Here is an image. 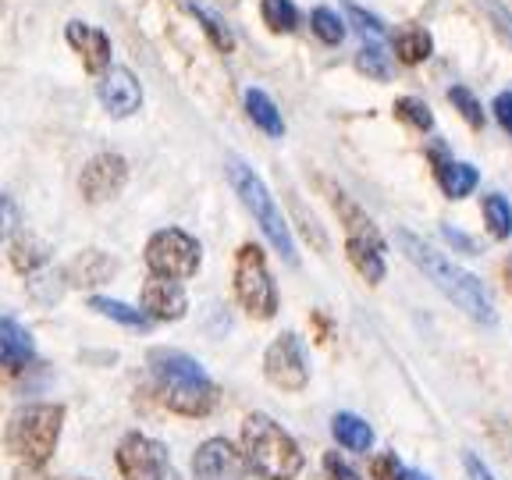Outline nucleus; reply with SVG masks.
<instances>
[{
    "label": "nucleus",
    "mask_w": 512,
    "mask_h": 480,
    "mask_svg": "<svg viewBox=\"0 0 512 480\" xmlns=\"http://www.w3.org/2000/svg\"><path fill=\"white\" fill-rule=\"evenodd\" d=\"M345 8H349L352 25H356V32H360L363 40H367V47H384V25L377 22V18H370L367 11L356 8L352 0H345Z\"/></svg>",
    "instance_id": "obj_29"
},
{
    "label": "nucleus",
    "mask_w": 512,
    "mask_h": 480,
    "mask_svg": "<svg viewBox=\"0 0 512 480\" xmlns=\"http://www.w3.org/2000/svg\"><path fill=\"white\" fill-rule=\"evenodd\" d=\"M402 480H431V477H424V473H420V470H409V473H406V477H402Z\"/></svg>",
    "instance_id": "obj_39"
},
{
    "label": "nucleus",
    "mask_w": 512,
    "mask_h": 480,
    "mask_svg": "<svg viewBox=\"0 0 512 480\" xmlns=\"http://www.w3.org/2000/svg\"><path fill=\"white\" fill-rule=\"evenodd\" d=\"M118 274V260L111 253H100V249H86L72 260V264L64 267V278L68 285H79V288H93V285H104Z\"/></svg>",
    "instance_id": "obj_17"
},
{
    "label": "nucleus",
    "mask_w": 512,
    "mask_h": 480,
    "mask_svg": "<svg viewBox=\"0 0 512 480\" xmlns=\"http://www.w3.org/2000/svg\"><path fill=\"white\" fill-rule=\"evenodd\" d=\"M32 360H36L32 335L11 317H0V370H4V374H18V370H25Z\"/></svg>",
    "instance_id": "obj_16"
},
{
    "label": "nucleus",
    "mask_w": 512,
    "mask_h": 480,
    "mask_svg": "<svg viewBox=\"0 0 512 480\" xmlns=\"http://www.w3.org/2000/svg\"><path fill=\"white\" fill-rule=\"evenodd\" d=\"M189 11L203 22V29H207V36L214 40V47H217V50H224V54H232L235 40H232V32H228V25L221 22V15H210V11H207V8H200V4H192Z\"/></svg>",
    "instance_id": "obj_28"
},
{
    "label": "nucleus",
    "mask_w": 512,
    "mask_h": 480,
    "mask_svg": "<svg viewBox=\"0 0 512 480\" xmlns=\"http://www.w3.org/2000/svg\"><path fill=\"white\" fill-rule=\"evenodd\" d=\"M18 228V207L11 196H0V239H8V235H15Z\"/></svg>",
    "instance_id": "obj_34"
},
{
    "label": "nucleus",
    "mask_w": 512,
    "mask_h": 480,
    "mask_svg": "<svg viewBox=\"0 0 512 480\" xmlns=\"http://www.w3.org/2000/svg\"><path fill=\"white\" fill-rule=\"evenodd\" d=\"M484 224H488V232L495 239H509L512 235V203L498 192L484 196Z\"/></svg>",
    "instance_id": "obj_24"
},
{
    "label": "nucleus",
    "mask_w": 512,
    "mask_h": 480,
    "mask_svg": "<svg viewBox=\"0 0 512 480\" xmlns=\"http://www.w3.org/2000/svg\"><path fill=\"white\" fill-rule=\"evenodd\" d=\"M160 480H182V477H178V473H171V470H168V473H164V477H160Z\"/></svg>",
    "instance_id": "obj_41"
},
{
    "label": "nucleus",
    "mask_w": 512,
    "mask_h": 480,
    "mask_svg": "<svg viewBox=\"0 0 512 480\" xmlns=\"http://www.w3.org/2000/svg\"><path fill=\"white\" fill-rule=\"evenodd\" d=\"M438 182L448 200H463L477 189L480 175L473 164H463V160H438Z\"/></svg>",
    "instance_id": "obj_18"
},
{
    "label": "nucleus",
    "mask_w": 512,
    "mask_h": 480,
    "mask_svg": "<svg viewBox=\"0 0 512 480\" xmlns=\"http://www.w3.org/2000/svg\"><path fill=\"white\" fill-rule=\"evenodd\" d=\"M150 370L168 409H175L182 416H207L214 409L217 388L207 370L200 367V360H192V356H185L178 349H153Z\"/></svg>",
    "instance_id": "obj_2"
},
{
    "label": "nucleus",
    "mask_w": 512,
    "mask_h": 480,
    "mask_svg": "<svg viewBox=\"0 0 512 480\" xmlns=\"http://www.w3.org/2000/svg\"><path fill=\"white\" fill-rule=\"evenodd\" d=\"M228 182H232V189L239 192V200L249 207V214L256 217V224L264 228V235L271 239V246L285 256L288 264H296V242H292V232H288L285 217H281L278 203L271 200L267 185L256 178V171L249 168L246 160L228 157Z\"/></svg>",
    "instance_id": "obj_5"
},
{
    "label": "nucleus",
    "mask_w": 512,
    "mask_h": 480,
    "mask_svg": "<svg viewBox=\"0 0 512 480\" xmlns=\"http://www.w3.org/2000/svg\"><path fill=\"white\" fill-rule=\"evenodd\" d=\"M89 310H96L100 317L118 320V324H125V328H136V331H146V328H150V317H146L143 310H132V306L118 303V299L96 296V299H89Z\"/></svg>",
    "instance_id": "obj_21"
},
{
    "label": "nucleus",
    "mask_w": 512,
    "mask_h": 480,
    "mask_svg": "<svg viewBox=\"0 0 512 480\" xmlns=\"http://www.w3.org/2000/svg\"><path fill=\"white\" fill-rule=\"evenodd\" d=\"M128 182V164L125 157L118 153H100L86 164L79 178V189L89 203H104V200H114L121 192V185Z\"/></svg>",
    "instance_id": "obj_12"
},
{
    "label": "nucleus",
    "mask_w": 512,
    "mask_h": 480,
    "mask_svg": "<svg viewBox=\"0 0 512 480\" xmlns=\"http://www.w3.org/2000/svg\"><path fill=\"white\" fill-rule=\"evenodd\" d=\"M331 431H335L338 445L349 448V452H367L370 445H374V431H370L367 420H360V416L352 413H338L335 424H331Z\"/></svg>",
    "instance_id": "obj_20"
},
{
    "label": "nucleus",
    "mask_w": 512,
    "mask_h": 480,
    "mask_svg": "<svg viewBox=\"0 0 512 480\" xmlns=\"http://www.w3.org/2000/svg\"><path fill=\"white\" fill-rule=\"evenodd\" d=\"M395 114H399L406 125L420 128V132H431L434 128V114L427 111L424 100H416V96H402V100H395Z\"/></svg>",
    "instance_id": "obj_27"
},
{
    "label": "nucleus",
    "mask_w": 512,
    "mask_h": 480,
    "mask_svg": "<svg viewBox=\"0 0 512 480\" xmlns=\"http://www.w3.org/2000/svg\"><path fill=\"white\" fill-rule=\"evenodd\" d=\"M324 470H328V480H360L356 466H352L342 452H328V456H324Z\"/></svg>",
    "instance_id": "obj_32"
},
{
    "label": "nucleus",
    "mask_w": 512,
    "mask_h": 480,
    "mask_svg": "<svg viewBox=\"0 0 512 480\" xmlns=\"http://www.w3.org/2000/svg\"><path fill=\"white\" fill-rule=\"evenodd\" d=\"M235 292H239V303L246 306L249 317L267 320L278 313V288L267 271L264 249L246 242L235 256Z\"/></svg>",
    "instance_id": "obj_7"
},
{
    "label": "nucleus",
    "mask_w": 512,
    "mask_h": 480,
    "mask_svg": "<svg viewBox=\"0 0 512 480\" xmlns=\"http://www.w3.org/2000/svg\"><path fill=\"white\" fill-rule=\"evenodd\" d=\"M310 25H313V32H317L320 40L331 43V47L345 40V22H342V18H338L331 8H313Z\"/></svg>",
    "instance_id": "obj_26"
},
{
    "label": "nucleus",
    "mask_w": 512,
    "mask_h": 480,
    "mask_svg": "<svg viewBox=\"0 0 512 480\" xmlns=\"http://www.w3.org/2000/svg\"><path fill=\"white\" fill-rule=\"evenodd\" d=\"M15 480H50L47 473H43V466H29V463H22V470L15 473Z\"/></svg>",
    "instance_id": "obj_38"
},
{
    "label": "nucleus",
    "mask_w": 512,
    "mask_h": 480,
    "mask_svg": "<svg viewBox=\"0 0 512 480\" xmlns=\"http://www.w3.org/2000/svg\"><path fill=\"white\" fill-rule=\"evenodd\" d=\"M356 68H360L363 75H370V79H388V75H392L384 47H363L360 54H356Z\"/></svg>",
    "instance_id": "obj_31"
},
{
    "label": "nucleus",
    "mask_w": 512,
    "mask_h": 480,
    "mask_svg": "<svg viewBox=\"0 0 512 480\" xmlns=\"http://www.w3.org/2000/svg\"><path fill=\"white\" fill-rule=\"evenodd\" d=\"M246 114L253 118V125L260 128V132H267V136H274V139L285 136V121H281L278 104H274L264 89H246Z\"/></svg>",
    "instance_id": "obj_19"
},
{
    "label": "nucleus",
    "mask_w": 512,
    "mask_h": 480,
    "mask_svg": "<svg viewBox=\"0 0 512 480\" xmlns=\"http://www.w3.org/2000/svg\"><path fill=\"white\" fill-rule=\"evenodd\" d=\"M61 424H64V409L54 406V402H36V406L18 409L8 424V448L22 463L43 466L54 456L57 438H61Z\"/></svg>",
    "instance_id": "obj_4"
},
{
    "label": "nucleus",
    "mask_w": 512,
    "mask_h": 480,
    "mask_svg": "<svg viewBox=\"0 0 512 480\" xmlns=\"http://www.w3.org/2000/svg\"><path fill=\"white\" fill-rule=\"evenodd\" d=\"M185 306H189V299H185V288L178 285V281L153 274V278L143 285V313L146 317L178 320V317H185Z\"/></svg>",
    "instance_id": "obj_14"
},
{
    "label": "nucleus",
    "mask_w": 512,
    "mask_h": 480,
    "mask_svg": "<svg viewBox=\"0 0 512 480\" xmlns=\"http://www.w3.org/2000/svg\"><path fill=\"white\" fill-rule=\"evenodd\" d=\"M264 22L271 25L274 32H292L299 25V8L292 0H264Z\"/></svg>",
    "instance_id": "obj_25"
},
{
    "label": "nucleus",
    "mask_w": 512,
    "mask_h": 480,
    "mask_svg": "<svg viewBox=\"0 0 512 480\" xmlns=\"http://www.w3.org/2000/svg\"><path fill=\"white\" fill-rule=\"evenodd\" d=\"M441 232H445V239L452 242V246L466 249V253H473V249H477V242H473V239H466V235H463V232H456V228H448V224H445V228H441Z\"/></svg>",
    "instance_id": "obj_37"
},
{
    "label": "nucleus",
    "mask_w": 512,
    "mask_h": 480,
    "mask_svg": "<svg viewBox=\"0 0 512 480\" xmlns=\"http://www.w3.org/2000/svg\"><path fill=\"white\" fill-rule=\"evenodd\" d=\"M448 100L456 104V111L463 114V118L470 121L473 128H484V111H480L477 96H473L470 89H466V86H452V89H448Z\"/></svg>",
    "instance_id": "obj_30"
},
{
    "label": "nucleus",
    "mask_w": 512,
    "mask_h": 480,
    "mask_svg": "<svg viewBox=\"0 0 512 480\" xmlns=\"http://www.w3.org/2000/svg\"><path fill=\"white\" fill-rule=\"evenodd\" d=\"M370 473H374V480H402L406 477V470L399 466V456H392V452L377 456L374 463H370Z\"/></svg>",
    "instance_id": "obj_33"
},
{
    "label": "nucleus",
    "mask_w": 512,
    "mask_h": 480,
    "mask_svg": "<svg viewBox=\"0 0 512 480\" xmlns=\"http://www.w3.org/2000/svg\"><path fill=\"white\" fill-rule=\"evenodd\" d=\"M100 104L107 107L111 118H128L143 104V86H139V79L128 68H111L100 79Z\"/></svg>",
    "instance_id": "obj_13"
},
{
    "label": "nucleus",
    "mask_w": 512,
    "mask_h": 480,
    "mask_svg": "<svg viewBox=\"0 0 512 480\" xmlns=\"http://www.w3.org/2000/svg\"><path fill=\"white\" fill-rule=\"evenodd\" d=\"M242 459L260 480H296L303 473V452L292 434L264 413L246 416L242 424Z\"/></svg>",
    "instance_id": "obj_3"
},
{
    "label": "nucleus",
    "mask_w": 512,
    "mask_h": 480,
    "mask_svg": "<svg viewBox=\"0 0 512 480\" xmlns=\"http://www.w3.org/2000/svg\"><path fill=\"white\" fill-rule=\"evenodd\" d=\"M146 264L153 274L171 281L192 278L200 271V242L192 239L189 232H178V228H164L150 239L146 246Z\"/></svg>",
    "instance_id": "obj_8"
},
{
    "label": "nucleus",
    "mask_w": 512,
    "mask_h": 480,
    "mask_svg": "<svg viewBox=\"0 0 512 480\" xmlns=\"http://www.w3.org/2000/svg\"><path fill=\"white\" fill-rule=\"evenodd\" d=\"M491 111H495L498 125H502L505 132L512 136V89H505V93H498V96H495V104H491Z\"/></svg>",
    "instance_id": "obj_35"
},
{
    "label": "nucleus",
    "mask_w": 512,
    "mask_h": 480,
    "mask_svg": "<svg viewBox=\"0 0 512 480\" xmlns=\"http://www.w3.org/2000/svg\"><path fill=\"white\" fill-rule=\"evenodd\" d=\"M64 40L72 43L75 54L82 57V64H86V72H104L107 64H111V40H107L104 32L93 29V25L86 22H68V29H64Z\"/></svg>",
    "instance_id": "obj_15"
},
{
    "label": "nucleus",
    "mask_w": 512,
    "mask_h": 480,
    "mask_svg": "<svg viewBox=\"0 0 512 480\" xmlns=\"http://www.w3.org/2000/svg\"><path fill=\"white\" fill-rule=\"evenodd\" d=\"M331 200H335V210L345 224V235H349V260L356 264V271H360L370 285H377V281L384 278V239H381V232H377L374 221H370V217L363 214V210L356 207L342 189H335V185H331Z\"/></svg>",
    "instance_id": "obj_6"
},
{
    "label": "nucleus",
    "mask_w": 512,
    "mask_h": 480,
    "mask_svg": "<svg viewBox=\"0 0 512 480\" xmlns=\"http://www.w3.org/2000/svg\"><path fill=\"white\" fill-rule=\"evenodd\" d=\"M434 50L431 36H427V29H402L399 36H395V54H399L402 64H420L427 61Z\"/></svg>",
    "instance_id": "obj_22"
},
{
    "label": "nucleus",
    "mask_w": 512,
    "mask_h": 480,
    "mask_svg": "<svg viewBox=\"0 0 512 480\" xmlns=\"http://www.w3.org/2000/svg\"><path fill=\"white\" fill-rule=\"evenodd\" d=\"M505 281H509V288H512V260L505 264Z\"/></svg>",
    "instance_id": "obj_40"
},
{
    "label": "nucleus",
    "mask_w": 512,
    "mask_h": 480,
    "mask_svg": "<svg viewBox=\"0 0 512 480\" xmlns=\"http://www.w3.org/2000/svg\"><path fill=\"white\" fill-rule=\"evenodd\" d=\"M246 459L232 441L214 438L203 441L192 456V477L196 480H246Z\"/></svg>",
    "instance_id": "obj_11"
},
{
    "label": "nucleus",
    "mask_w": 512,
    "mask_h": 480,
    "mask_svg": "<svg viewBox=\"0 0 512 480\" xmlns=\"http://www.w3.org/2000/svg\"><path fill=\"white\" fill-rule=\"evenodd\" d=\"M395 239H399L402 253H406L409 260H413V264L434 281V288H438V292H445V296L452 299V303H456L466 317H473L477 324H484V328H495V320H498L495 303H491V296L484 292V285H480L473 274H466L463 267H456L452 260H445L438 249L427 246L420 235L406 232V228H402Z\"/></svg>",
    "instance_id": "obj_1"
},
{
    "label": "nucleus",
    "mask_w": 512,
    "mask_h": 480,
    "mask_svg": "<svg viewBox=\"0 0 512 480\" xmlns=\"http://www.w3.org/2000/svg\"><path fill=\"white\" fill-rule=\"evenodd\" d=\"M264 374L271 384H278L281 392H299L310 381V367H306V352L292 331L278 335L271 349L264 352Z\"/></svg>",
    "instance_id": "obj_9"
},
{
    "label": "nucleus",
    "mask_w": 512,
    "mask_h": 480,
    "mask_svg": "<svg viewBox=\"0 0 512 480\" xmlns=\"http://www.w3.org/2000/svg\"><path fill=\"white\" fill-rule=\"evenodd\" d=\"M463 466H466V473H470V480H495V473L480 463L473 452H463Z\"/></svg>",
    "instance_id": "obj_36"
},
{
    "label": "nucleus",
    "mask_w": 512,
    "mask_h": 480,
    "mask_svg": "<svg viewBox=\"0 0 512 480\" xmlns=\"http://www.w3.org/2000/svg\"><path fill=\"white\" fill-rule=\"evenodd\" d=\"M11 264L22 274H32L36 267L47 264V246H43L36 235H18V239L11 242Z\"/></svg>",
    "instance_id": "obj_23"
},
{
    "label": "nucleus",
    "mask_w": 512,
    "mask_h": 480,
    "mask_svg": "<svg viewBox=\"0 0 512 480\" xmlns=\"http://www.w3.org/2000/svg\"><path fill=\"white\" fill-rule=\"evenodd\" d=\"M118 470L125 480H160L168 473V452L160 441L132 431L118 445Z\"/></svg>",
    "instance_id": "obj_10"
}]
</instances>
